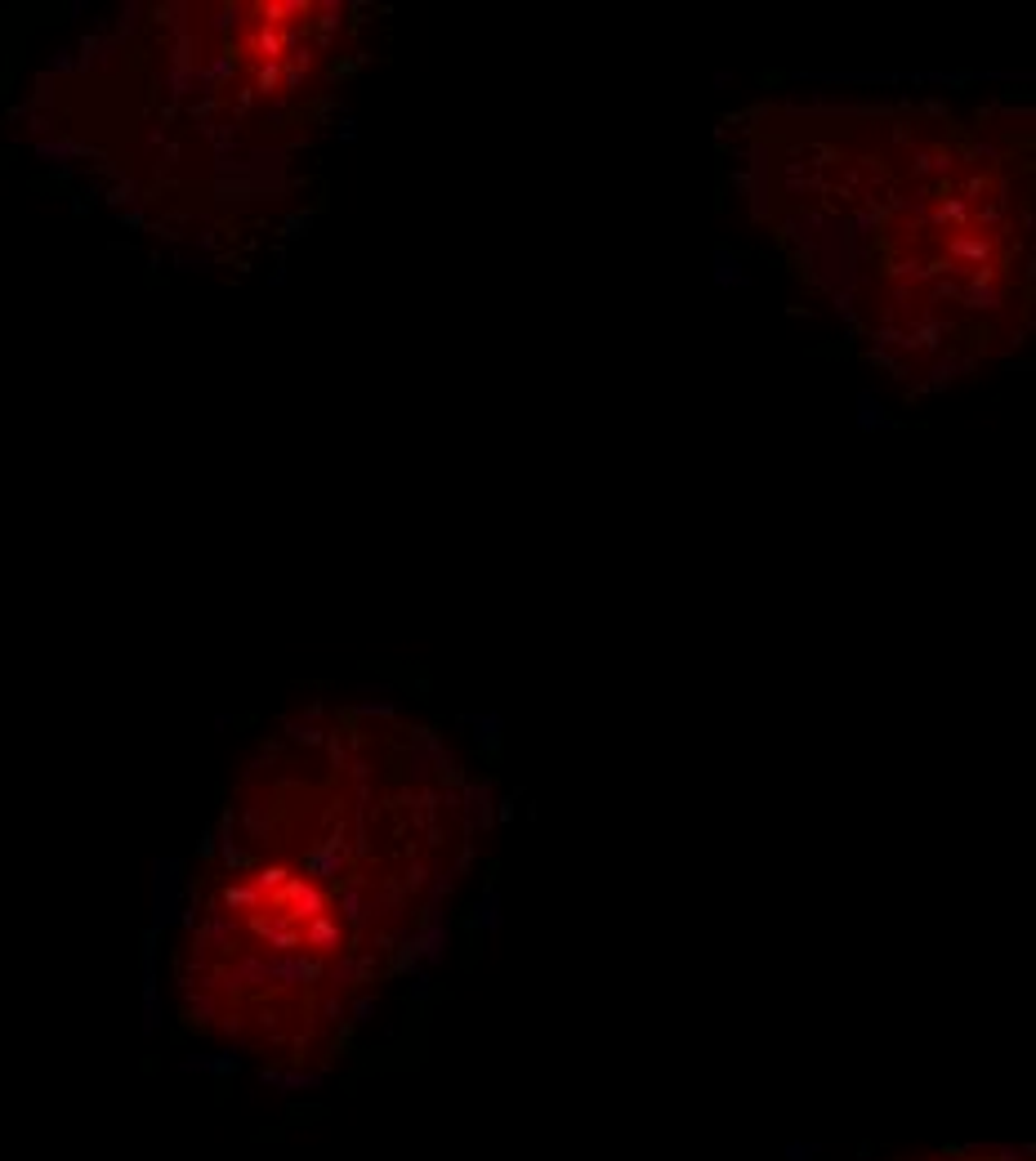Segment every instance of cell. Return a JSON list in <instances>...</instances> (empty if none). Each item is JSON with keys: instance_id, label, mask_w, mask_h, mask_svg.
Listing matches in <instances>:
<instances>
[{"instance_id": "6da1fadb", "label": "cell", "mask_w": 1036, "mask_h": 1161, "mask_svg": "<svg viewBox=\"0 0 1036 1161\" xmlns=\"http://www.w3.org/2000/svg\"><path fill=\"white\" fill-rule=\"evenodd\" d=\"M478 836V787L433 729L313 706L246 764L174 938L184 1023L282 1081L349 1055L433 948Z\"/></svg>"}, {"instance_id": "7a4b0ae2", "label": "cell", "mask_w": 1036, "mask_h": 1161, "mask_svg": "<svg viewBox=\"0 0 1036 1161\" xmlns=\"http://www.w3.org/2000/svg\"><path fill=\"white\" fill-rule=\"evenodd\" d=\"M795 264L902 375H956L1028 313V157L951 116H800L764 161Z\"/></svg>"}, {"instance_id": "3957f363", "label": "cell", "mask_w": 1036, "mask_h": 1161, "mask_svg": "<svg viewBox=\"0 0 1036 1161\" xmlns=\"http://www.w3.org/2000/svg\"><path fill=\"white\" fill-rule=\"evenodd\" d=\"M907 1161H1032L1028 1148H1010V1144H965V1148H938L925 1157Z\"/></svg>"}]
</instances>
